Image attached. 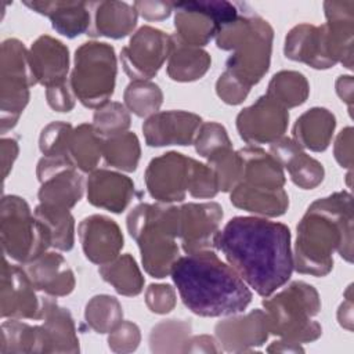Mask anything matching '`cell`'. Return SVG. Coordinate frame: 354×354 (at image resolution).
Instances as JSON below:
<instances>
[{
  "mask_svg": "<svg viewBox=\"0 0 354 354\" xmlns=\"http://www.w3.org/2000/svg\"><path fill=\"white\" fill-rule=\"evenodd\" d=\"M214 248L263 297L283 286L293 271L290 230L278 221L236 216L217 232Z\"/></svg>",
  "mask_w": 354,
  "mask_h": 354,
  "instance_id": "obj_1",
  "label": "cell"
},
{
  "mask_svg": "<svg viewBox=\"0 0 354 354\" xmlns=\"http://www.w3.org/2000/svg\"><path fill=\"white\" fill-rule=\"evenodd\" d=\"M333 252L353 261V198L347 191L313 202L297 224L293 268L325 277L333 268Z\"/></svg>",
  "mask_w": 354,
  "mask_h": 354,
  "instance_id": "obj_2",
  "label": "cell"
},
{
  "mask_svg": "<svg viewBox=\"0 0 354 354\" xmlns=\"http://www.w3.org/2000/svg\"><path fill=\"white\" fill-rule=\"evenodd\" d=\"M170 275L184 306L199 317L239 314L252 301L243 279L210 249L178 257Z\"/></svg>",
  "mask_w": 354,
  "mask_h": 354,
  "instance_id": "obj_3",
  "label": "cell"
},
{
  "mask_svg": "<svg viewBox=\"0 0 354 354\" xmlns=\"http://www.w3.org/2000/svg\"><path fill=\"white\" fill-rule=\"evenodd\" d=\"M214 39L218 48L232 51L227 72L249 88L264 77L271 64L274 29L248 4L239 3L238 15L223 25Z\"/></svg>",
  "mask_w": 354,
  "mask_h": 354,
  "instance_id": "obj_4",
  "label": "cell"
},
{
  "mask_svg": "<svg viewBox=\"0 0 354 354\" xmlns=\"http://www.w3.org/2000/svg\"><path fill=\"white\" fill-rule=\"evenodd\" d=\"M127 231L141 253L147 274L153 278L170 275L180 257L178 207L170 203H138L126 218Z\"/></svg>",
  "mask_w": 354,
  "mask_h": 354,
  "instance_id": "obj_5",
  "label": "cell"
},
{
  "mask_svg": "<svg viewBox=\"0 0 354 354\" xmlns=\"http://www.w3.org/2000/svg\"><path fill=\"white\" fill-rule=\"evenodd\" d=\"M270 333L295 343H310L321 337L322 328L313 318L321 311L317 289L295 281L274 296L263 300Z\"/></svg>",
  "mask_w": 354,
  "mask_h": 354,
  "instance_id": "obj_6",
  "label": "cell"
},
{
  "mask_svg": "<svg viewBox=\"0 0 354 354\" xmlns=\"http://www.w3.org/2000/svg\"><path fill=\"white\" fill-rule=\"evenodd\" d=\"M116 73L113 47L102 41H86L75 51L69 84L75 97L86 108L97 109L112 97Z\"/></svg>",
  "mask_w": 354,
  "mask_h": 354,
  "instance_id": "obj_7",
  "label": "cell"
},
{
  "mask_svg": "<svg viewBox=\"0 0 354 354\" xmlns=\"http://www.w3.org/2000/svg\"><path fill=\"white\" fill-rule=\"evenodd\" d=\"M0 236L4 254L21 266L51 248L47 230L32 213L28 202L17 195H4L1 199Z\"/></svg>",
  "mask_w": 354,
  "mask_h": 354,
  "instance_id": "obj_8",
  "label": "cell"
},
{
  "mask_svg": "<svg viewBox=\"0 0 354 354\" xmlns=\"http://www.w3.org/2000/svg\"><path fill=\"white\" fill-rule=\"evenodd\" d=\"M37 84L29 50L18 39H6L0 53V129H12L29 102V87Z\"/></svg>",
  "mask_w": 354,
  "mask_h": 354,
  "instance_id": "obj_9",
  "label": "cell"
},
{
  "mask_svg": "<svg viewBox=\"0 0 354 354\" xmlns=\"http://www.w3.org/2000/svg\"><path fill=\"white\" fill-rule=\"evenodd\" d=\"M177 40L187 46L202 47L216 37L220 28L239 12V3L224 0H199L173 3Z\"/></svg>",
  "mask_w": 354,
  "mask_h": 354,
  "instance_id": "obj_10",
  "label": "cell"
},
{
  "mask_svg": "<svg viewBox=\"0 0 354 354\" xmlns=\"http://www.w3.org/2000/svg\"><path fill=\"white\" fill-rule=\"evenodd\" d=\"M170 48L171 36L153 26H141L120 51L123 69L133 80H149L169 58Z\"/></svg>",
  "mask_w": 354,
  "mask_h": 354,
  "instance_id": "obj_11",
  "label": "cell"
},
{
  "mask_svg": "<svg viewBox=\"0 0 354 354\" xmlns=\"http://www.w3.org/2000/svg\"><path fill=\"white\" fill-rule=\"evenodd\" d=\"M192 162V158L174 151L153 158L144 174L149 195L160 203L183 202L189 187Z\"/></svg>",
  "mask_w": 354,
  "mask_h": 354,
  "instance_id": "obj_12",
  "label": "cell"
},
{
  "mask_svg": "<svg viewBox=\"0 0 354 354\" xmlns=\"http://www.w3.org/2000/svg\"><path fill=\"white\" fill-rule=\"evenodd\" d=\"M289 123V112L267 94L243 108L236 116L239 137L249 145L271 144L283 137Z\"/></svg>",
  "mask_w": 354,
  "mask_h": 354,
  "instance_id": "obj_13",
  "label": "cell"
},
{
  "mask_svg": "<svg viewBox=\"0 0 354 354\" xmlns=\"http://www.w3.org/2000/svg\"><path fill=\"white\" fill-rule=\"evenodd\" d=\"M36 290L25 268L10 264L4 256L0 277L1 318L40 321L43 297L37 296Z\"/></svg>",
  "mask_w": 354,
  "mask_h": 354,
  "instance_id": "obj_14",
  "label": "cell"
},
{
  "mask_svg": "<svg viewBox=\"0 0 354 354\" xmlns=\"http://www.w3.org/2000/svg\"><path fill=\"white\" fill-rule=\"evenodd\" d=\"M223 207L217 202H189L178 207V238L185 253L214 248L220 231Z\"/></svg>",
  "mask_w": 354,
  "mask_h": 354,
  "instance_id": "obj_15",
  "label": "cell"
},
{
  "mask_svg": "<svg viewBox=\"0 0 354 354\" xmlns=\"http://www.w3.org/2000/svg\"><path fill=\"white\" fill-rule=\"evenodd\" d=\"M270 335L266 311L256 308L248 314H232L214 326V336L221 350L248 353L263 346Z\"/></svg>",
  "mask_w": 354,
  "mask_h": 354,
  "instance_id": "obj_16",
  "label": "cell"
},
{
  "mask_svg": "<svg viewBox=\"0 0 354 354\" xmlns=\"http://www.w3.org/2000/svg\"><path fill=\"white\" fill-rule=\"evenodd\" d=\"M283 53L286 58L314 69H329L337 64L325 25L299 24L293 26L285 37Z\"/></svg>",
  "mask_w": 354,
  "mask_h": 354,
  "instance_id": "obj_17",
  "label": "cell"
},
{
  "mask_svg": "<svg viewBox=\"0 0 354 354\" xmlns=\"http://www.w3.org/2000/svg\"><path fill=\"white\" fill-rule=\"evenodd\" d=\"M77 235L86 259L98 266L116 259L124 243L118 223L102 214L84 217L79 223Z\"/></svg>",
  "mask_w": 354,
  "mask_h": 354,
  "instance_id": "obj_18",
  "label": "cell"
},
{
  "mask_svg": "<svg viewBox=\"0 0 354 354\" xmlns=\"http://www.w3.org/2000/svg\"><path fill=\"white\" fill-rule=\"evenodd\" d=\"M202 118L188 111H163L147 118L142 133L147 145H189L202 124Z\"/></svg>",
  "mask_w": 354,
  "mask_h": 354,
  "instance_id": "obj_19",
  "label": "cell"
},
{
  "mask_svg": "<svg viewBox=\"0 0 354 354\" xmlns=\"http://www.w3.org/2000/svg\"><path fill=\"white\" fill-rule=\"evenodd\" d=\"M40 326L43 353H79V337L69 310L61 307L53 296L43 297Z\"/></svg>",
  "mask_w": 354,
  "mask_h": 354,
  "instance_id": "obj_20",
  "label": "cell"
},
{
  "mask_svg": "<svg viewBox=\"0 0 354 354\" xmlns=\"http://www.w3.org/2000/svg\"><path fill=\"white\" fill-rule=\"evenodd\" d=\"M87 201L95 207L122 213L130 205L134 196V183L130 177L106 170L95 169L86 181Z\"/></svg>",
  "mask_w": 354,
  "mask_h": 354,
  "instance_id": "obj_21",
  "label": "cell"
},
{
  "mask_svg": "<svg viewBox=\"0 0 354 354\" xmlns=\"http://www.w3.org/2000/svg\"><path fill=\"white\" fill-rule=\"evenodd\" d=\"M29 59L36 83L47 88L68 82L69 50L61 40L48 35L39 36L29 48Z\"/></svg>",
  "mask_w": 354,
  "mask_h": 354,
  "instance_id": "obj_22",
  "label": "cell"
},
{
  "mask_svg": "<svg viewBox=\"0 0 354 354\" xmlns=\"http://www.w3.org/2000/svg\"><path fill=\"white\" fill-rule=\"evenodd\" d=\"M270 153L272 158L286 169L292 181L303 189H313L318 187L325 176L324 166L289 137H281L270 144Z\"/></svg>",
  "mask_w": 354,
  "mask_h": 354,
  "instance_id": "obj_23",
  "label": "cell"
},
{
  "mask_svg": "<svg viewBox=\"0 0 354 354\" xmlns=\"http://www.w3.org/2000/svg\"><path fill=\"white\" fill-rule=\"evenodd\" d=\"M22 267L35 288L48 296H68L75 289V274L64 256L57 252H44Z\"/></svg>",
  "mask_w": 354,
  "mask_h": 354,
  "instance_id": "obj_24",
  "label": "cell"
},
{
  "mask_svg": "<svg viewBox=\"0 0 354 354\" xmlns=\"http://www.w3.org/2000/svg\"><path fill=\"white\" fill-rule=\"evenodd\" d=\"M328 32L332 51L337 64H343L347 69L353 68V44H354V1H332L324 3Z\"/></svg>",
  "mask_w": 354,
  "mask_h": 354,
  "instance_id": "obj_25",
  "label": "cell"
},
{
  "mask_svg": "<svg viewBox=\"0 0 354 354\" xmlns=\"http://www.w3.org/2000/svg\"><path fill=\"white\" fill-rule=\"evenodd\" d=\"M30 10L50 18L53 28L73 39L88 32L91 25L90 3L86 1H24Z\"/></svg>",
  "mask_w": 354,
  "mask_h": 354,
  "instance_id": "obj_26",
  "label": "cell"
},
{
  "mask_svg": "<svg viewBox=\"0 0 354 354\" xmlns=\"http://www.w3.org/2000/svg\"><path fill=\"white\" fill-rule=\"evenodd\" d=\"M90 4L94 15L87 35L122 39L130 35L137 25L138 12L133 4L124 1H98Z\"/></svg>",
  "mask_w": 354,
  "mask_h": 354,
  "instance_id": "obj_27",
  "label": "cell"
},
{
  "mask_svg": "<svg viewBox=\"0 0 354 354\" xmlns=\"http://www.w3.org/2000/svg\"><path fill=\"white\" fill-rule=\"evenodd\" d=\"M84 181L76 167L58 171L44 181L37 192L39 205L55 209L71 210L83 196Z\"/></svg>",
  "mask_w": 354,
  "mask_h": 354,
  "instance_id": "obj_28",
  "label": "cell"
},
{
  "mask_svg": "<svg viewBox=\"0 0 354 354\" xmlns=\"http://www.w3.org/2000/svg\"><path fill=\"white\" fill-rule=\"evenodd\" d=\"M238 152L242 159L241 183L267 189L283 188L286 181L283 169L270 152L253 145L241 148Z\"/></svg>",
  "mask_w": 354,
  "mask_h": 354,
  "instance_id": "obj_29",
  "label": "cell"
},
{
  "mask_svg": "<svg viewBox=\"0 0 354 354\" xmlns=\"http://www.w3.org/2000/svg\"><path fill=\"white\" fill-rule=\"evenodd\" d=\"M335 127V115L326 108L314 106L296 120L293 126V140L303 149L322 152L329 147Z\"/></svg>",
  "mask_w": 354,
  "mask_h": 354,
  "instance_id": "obj_30",
  "label": "cell"
},
{
  "mask_svg": "<svg viewBox=\"0 0 354 354\" xmlns=\"http://www.w3.org/2000/svg\"><path fill=\"white\" fill-rule=\"evenodd\" d=\"M230 201L238 209L264 217L282 216L289 206V196L283 188L267 189L245 183L234 187Z\"/></svg>",
  "mask_w": 354,
  "mask_h": 354,
  "instance_id": "obj_31",
  "label": "cell"
},
{
  "mask_svg": "<svg viewBox=\"0 0 354 354\" xmlns=\"http://www.w3.org/2000/svg\"><path fill=\"white\" fill-rule=\"evenodd\" d=\"M212 64L207 51L181 43L171 36V48L167 58V75L174 82H194L206 75Z\"/></svg>",
  "mask_w": 354,
  "mask_h": 354,
  "instance_id": "obj_32",
  "label": "cell"
},
{
  "mask_svg": "<svg viewBox=\"0 0 354 354\" xmlns=\"http://www.w3.org/2000/svg\"><path fill=\"white\" fill-rule=\"evenodd\" d=\"M98 272L122 296L133 297L142 292L144 277L137 261L129 253L119 254L112 261L100 266Z\"/></svg>",
  "mask_w": 354,
  "mask_h": 354,
  "instance_id": "obj_33",
  "label": "cell"
},
{
  "mask_svg": "<svg viewBox=\"0 0 354 354\" xmlns=\"http://www.w3.org/2000/svg\"><path fill=\"white\" fill-rule=\"evenodd\" d=\"M104 138L95 131L93 124L82 123L73 129L69 158L75 167L83 173H91L97 169L102 156Z\"/></svg>",
  "mask_w": 354,
  "mask_h": 354,
  "instance_id": "obj_34",
  "label": "cell"
},
{
  "mask_svg": "<svg viewBox=\"0 0 354 354\" xmlns=\"http://www.w3.org/2000/svg\"><path fill=\"white\" fill-rule=\"evenodd\" d=\"M1 354L43 353V339L39 325H29L21 319L10 318L1 324Z\"/></svg>",
  "mask_w": 354,
  "mask_h": 354,
  "instance_id": "obj_35",
  "label": "cell"
},
{
  "mask_svg": "<svg viewBox=\"0 0 354 354\" xmlns=\"http://www.w3.org/2000/svg\"><path fill=\"white\" fill-rule=\"evenodd\" d=\"M266 94L289 109L306 102L310 84L306 76L297 71H279L271 77Z\"/></svg>",
  "mask_w": 354,
  "mask_h": 354,
  "instance_id": "obj_36",
  "label": "cell"
},
{
  "mask_svg": "<svg viewBox=\"0 0 354 354\" xmlns=\"http://www.w3.org/2000/svg\"><path fill=\"white\" fill-rule=\"evenodd\" d=\"M102 156L106 165L122 171H134L141 156L138 137L133 131H124L108 138H104Z\"/></svg>",
  "mask_w": 354,
  "mask_h": 354,
  "instance_id": "obj_37",
  "label": "cell"
},
{
  "mask_svg": "<svg viewBox=\"0 0 354 354\" xmlns=\"http://www.w3.org/2000/svg\"><path fill=\"white\" fill-rule=\"evenodd\" d=\"M33 213L47 230L51 248L62 252H69L73 248L75 218L69 210H55L37 205Z\"/></svg>",
  "mask_w": 354,
  "mask_h": 354,
  "instance_id": "obj_38",
  "label": "cell"
},
{
  "mask_svg": "<svg viewBox=\"0 0 354 354\" xmlns=\"http://www.w3.org/2000/svg\"><path fill=\"white\" fill-rule=\"evenodd\" d=\"M86 324L97 333H109L123 321V308L111 295L93 296L84 307Z\"/></svg>",
  "mask_w": 354,
  "mask_h": 354,
  "instance_id": "obj_39",
  "label": "cell"
},
{
  "mask_svg": "<svg viewBox=\"0 0 354 354\" xmlns=\"http://www.w3.org/2000/svg\"><path fill=\"white\" fill-rule=\"evenodd\" d=\"M191 330L192 325L189 321H160L151 329L149 348L152 353H183Z\"/></svg>",
  "mask_w": 354,
  "mask_h": 354,
  "instance_id": "obj_40",
  "label": "cell"
},
{
  "mask_svg": "<svg viewBox=\"0 0 354 354\" xmlns=\"http://www.w3.org/2000/svg\"><path fill=\"white\" fill-rule=\"evenodd\" d=\"M124 106L138 118L156 113L163 102L160 87L151 80H133L123 93Z\"/></svg>",
  "mask_w": 354,
  "mask_h": 354,
  "instance_id": "obj_41",
  "label": "cell"
},
{
  "mask_svg": "<svg viewBox=\"0 0 354 354\" xmlns=\"http://www.w3.org/2000/svg\"><path fill=\"white\" fill-rule=\"evenodd\" d=\"M130 124L131 118L129 109L116 101H108L97 108L93 115V127L102 138L124 133Z\"/></svg>",
  "mask_w": 354,
  "mask_h": 354,
  "instance_id": "obj_42",
  "label": "cell"
},
{
  "mask_svg": "<svg viewBox=\"0 0 354 354\" xmlns=\"http://www.w3.org/2000/svg\"><path fill=\"white\" fill-rule=\"evenodd\" d=\"M207 165L212 167L218 192H231L242 177V159L238 151L227 148L207 159Z\"/></svg>",
  "mask_w": 354,
  "mask_h": 354,
  "instance_id": "obj_43",
  "label": "cell"
},
{
  "mask_svg": "<svg viewBox=\"0 0 354 354\" xmlns=\"http://www.w3.org/2000/svg\"><path fill=\"white\" fill-rule=\"evenodd\" d=\"M73 127L65 122H51L40 133L39 148L43 156L69 158V144ZM71 159V158H69Z\"/></svg>",
  "mask_w": 354,
  "mask_h": 354,
  "instance_id": "obj_44",
  "label": "cell"
},
{
  "mask_svg": "<svg viewBox=\"0 0 354 354\" xmlns=\"http://www.w3.org/2000/svg\"><path fill=\"white\" fill-rule=\"evenodd\" d=\"M194 144L196 152L205 159H209L227 148H232L225 127L217 122L202 123L195 136Z\"/></svg>",
  "mask_w": 354,
  "mask_h": 354,
  "instance_id": "obj_45",
  "label": "cell"
},
{
  "mask_svg": "<svg viewBox=\"0 0 354 354\" xmlns=\"http://www.w3.org/2000/svg\"><path fill=\"white\" fill-rule=\"evenodd\" d=\"M188 194L199 199L214 198L218 194L216 176L207 163H201L194 159Z\"/></svg>",
  "mask_w": 354,
  "mask_h": 354,
  "instance_id": "obj_46",
  "label": "cell"
},
{
  "mask_svg": "<svg viewBox=\"0 0 354 354\" xmlns=\"http://www.w3.org/2000/svg\"><path fill=\"white\" fill-rule=\"evenodd\" d=\"M141 342L140 328L130 321H122L108 335V346L113 353H131Z\"/></svg>",
  "mask_w": 354,
  "mask_h": 354,
  "instance_id": "obj_47",
  "label": "cell"
},
{
  "mask_svg": "<svg viewBox=\"0 0 354 354\" xmlns=\"http://www.w3.org/2000/svg\"><path fill=\"white\" fill-rule=\"evenodd\" d=\"M174 288L167 283H151L145 290V304L151 313L167 314L176 307Z\"/></svg>",
  "mask_w": 354,
  "mask_h": 354,
  "instance_id": "obj_48",
  "label": "cell"
},
{
  "mask_svg": "<svg viewBox=\"0 0 354 354\" xmlns=\"http://www.w3.org/2000/svg\"><path fill=\"white\" fill-rule=\"evenodd\" d=\"M250 88L245 86L241 80H238L234 75L224 71L217 82H216V93L220 97V100L228 105H239L242 104Z\"/></svg>",
  "mask_w": 354,
  "mask_h": 354,
  "instance_id": "obj_49",
  "label": "cell"
},
{
  "mask_svg": "<svg viewBox=\"0 0 354 354\" xmlns=\"http://www.w3.org/2000/svg\"><path fill=\"white\" fill-rule=\"evenodd\" d=\"M75 94L69 82L54 84L46 88V100L51 109L57 112H69L75 106Z\"/></svg>",
  "mask_w": 354,
  "mask_h": 354,
  "instance_id": "obj_50",
  "label": "cell"
},
{
  "mask_svg": "<svg viewBox=\"0 0 354 354\" xmlns=\"http://www.w3.org/2000/svg\"><path fill=\"white\" fill-rule=\"evenodd\" d=\"M138 15L147 21H162L166 19L173 11L171 1L159 0H138L133 3Z\"/></svg>",
  "mask_w": 354,
  "mask_h": 354,
  "instance_id": "obj_51",
  "label": "cell"
},
{
  "mask_svg": "<svg viewBox=\"0 0 354 354\" xmlns=\"http://www.w3.org/2000/svg\"><path fill=\"white\" fill-rule=\"evenodd\" d=\"M333 155L336 162L344 167L351 169L353 166V127H344L336 137L333 145Z\"/></svg>",
  "mask_w": 354,
  "mask_h": 354,
  "instance_id": "obj_52",
  "label": "cell"
},
{
  "mask_svg": "<svg viewBox=\"0 0 354 354\" xmlns=\"http://www.w3.org/2000/svg\"><path fill=\"white\" fill-rule=\"evenodd\" d=\"M221 347L218 346L216 337L209 335L189 336L183 353H220Z\"/></svg>",
  "mask_w": 354,
  "mask_h": 354,
  "instance_id": "obj_53",
  "label": "cell"
},
{
  "mask_svg": "<svg viewBox=\"0 0 354 354\" xmlns=\"http://www.w3.org/2000/svg\"><path fill=\"white\" fill-rule=\"evenodd\" d=\"M18 142L14 138H1V170H3V180L8 177L10 170L18 156Z\"/></svg>",
  "mask_w": 354,
  "mask_h": 354,
  "instance_id": "obj_54",
  "label": "cell"
},
{
  "mask_svg": "<svg viewBox=\"0 0 354 354\" xmlns=\"http://www.w3.org/2000/svg\"><path fill=\"white\" fill-rule=\"evenodd\" d=\"M353 285H350L344 292V300L337 310V321L340 326L347 330H353Z\"/></svg>",
  "mask_w": 354,
  "mask_h": 354,
  "instance_id": "obj_55",
  "label": "cell"
},
{
  "mask_svg": "<svg viewBox=\"0 0 354 354\" xmlns=\"http://www.w3.org/2000/svg\"><path fill=\"white\" fill-rule=\"evenodd\" d=\"M335 87H336L337 95L342 98V101H344L348 105V109L351 113V109H353V76H350V75L339 76Z\"/></svg>",
  "mask_w": 354,
  "mask_h": 354,
  "instance_id": "obj_56",
  "label": "cell"
},
{
  "mask_svg": "<svg viewBox=\"0 0 354 354\" xmlns=\"http://www.w3.org/2000/svg\"><path fill=\"white\" fill-rule=\"evenodd\" d=\"M267 351L268 353H303L304 350L300 346V343H295V342L281 339V340L272 342L267 347Z\"/></svg>",
  "mask_w": 354,
  "mask_h": 354,
  "instance_id": "obj_57",
  "label": "cell"
}]
</instances>
